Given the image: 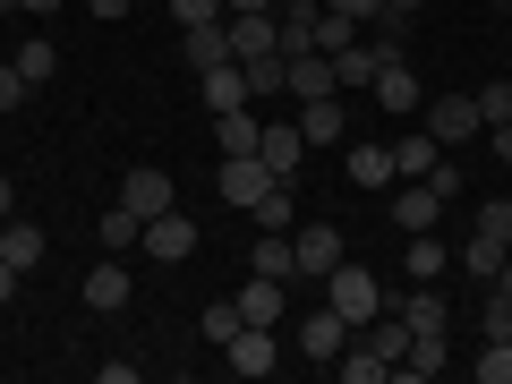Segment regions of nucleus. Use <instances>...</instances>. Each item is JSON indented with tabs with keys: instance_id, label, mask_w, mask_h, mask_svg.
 I'll return each mask as SVG.
<instances>
[{
	"instance_id": "obj_1",
	"label": "nucleus",
	"mask_w": 512,
	"mask_h": 384,
	"mask_svg": "<svg viewBox=\"0 0 512 384\" xmlns=\"http://www.w3.org/2000/svg\"><path fill=\"white\" fill-rule=\"evenodd\" d=\"M325 308H342L350 325H376V316H384V282L367 274V265H350V256H342V265L325 274Z\"/></svg>"
},
{
	"instance_id": "obj_2",
	"label": "nucleus",
	"mask_w": 512,
	"mask_h": 384,
	"mask_svg": "<svg viewBox=\"0 0 512 384\" xmlns=\"http://www.w3.org/2000/svg\"><path fill=\"white\" fill-rule=\"evenodd\" d=\"M427 137H436L444 154L470 146V137H487V111H478V94H436V103H427Z\"/></svg>"
},
{
	"instance_id": "obj_3",
	"label": "nucleus",
	"mask_w": 512,
	"mask_h": 384,
	"mask_svg": "<svg viewBox=\"0 0 512 384\" xmlns=\"http://www.w3.org/2000/svg\"><path fill=\"white\" fill-rule=\"evenodd\" d=\"M282 171L265 163V154H222V171H214V188H222V205H239V214H256V197L274 188Z\"/></svg>"
},
{
	"instance_id": "obj_4",
	"label": "nucleus",
	"mask_w": 512,
	"mask_h": 384,
	"mask_svg": "<svg viewBox=\"0 0 512 384\" xmlns=\"http://www.w3.org/2000/svg\"><path fill=\"white\" fill-rule=\"evenodd\" d=\"M120 205L154 222V214H171V205H180V188H171L163 163H128V171H120Z\"/></svg>"
},
{
	"instance_id": "obj_5",
	"label": "nucleus",
	"mask_w": 512,
	"mask_h": 384,
	"mask_svg": "<svg viewBox=\"0 0 512 384\" xmlns=\"http://www.w3.org/2000/svg\"><path fill=\"white\" fill-rule=\"evenodd\" d=\"M222 367H231V376H274V367H282L274 325H239L231 342H222Z\"/></svg>"
},
{
	"instance_id": "obj_6",
	"label": "nucleus",
	"mask_w": 512,
	"mask_h": 384,
	"mask_svg": "<svg viewBox=\"0 0 512 384\" xmlns=\"http://www.w3.org/2000/svg\"><path fill=\"white\" fill-rule=\"evenodd\" d=\"M291 256H299L291 282H325L333 265H342V231H333V222H299V231H291Z\"/></svg>"
},
{
	"instance_id": "obj_7",
	"label": "nucleus",
	"mask_w": 512,
	"mask_h": 384,
	"mask_svg": "<svg viewBox=\"0 0 512 384\" xmlns=\"http://www.w3.org/2000/svg\"><path fill=\"white\" fill-rule=\"evenodd\" d=\"M350 333H359V325H350L342 308H325V299H316V308L299 316V350H308L316 367H325V359H342V350H350Z\"/></svg>"
},
{
	"instance_id": "obj_8",
	"label": "nucleus",
	"mask_w": 512,
	"mask_h": 384,
	"mask_svg": "<svg viewBox=\"0 0 512 384\" xmlns=\"http://www.w3.org/2000/svg\"><path fill=\"white\" fill-rule=\"evenodd\" d=\"M137 248H146L154 265H188V256H197V222L171 205V214H154V222H146V239H137Z\"/></svg>"
},
{
	"instance_id": "obj_9",
	"label": "nucleus",
	"mask_w": 512,
	"mask_h": 384,
	"mask_svg": "<svg viewBox=\"0 0 512 384\" xmlns=\"http://www.w3.org/2000/svg\"><path fill=\"white\" fill-rule=\"evenodd\" d=\"M197 94H205V111H239V103H256V86H248V69H239V60L197 69Z\"/></svg>"
},
{
	"instance_id": "obj_10",
	"label": "nucleus",
	"mask_w": 512,
	"mask_h": 384,
	"mask_svg": "<svg viewBox=\"0 0 512 384\" xmlns=\"http://www.w3.org/2000/svg\"><path fill=\"white\" fill-rule=\"evenodd\" d=\"M367 94H376L384 111H419V103H427V86H419V69H410L402 52H393V60H384V69H376V86H367Z\"/></svg>"
},
{
	"instance_id": "obj_11",
	"label": "nucleus",
	"mask_w": 512,
	"mask_h": 384,
	"mask_svg": "<svg viewBox=\"0 0 512 384\" xmlns=\"http://www.w3.org/2000/svg\"><path fill=\"white\" fill-rule=\"evenodd\" d=\"M222 35H231V60H265V52H282V26H274V9L265 18H222Z\"/></svg>"
},
{
	"instance_id": "obj_12",
	"label": "nucleus",
	"mask_w": 512,
	"mask_h": 384,
	"mask_svg": "<svg viewBox=\"0 0 512 384\" xmlns=\"http://www.w3.org/2000/svg\"><path fill=\"white\" fill-rule=\"evenodd\" d=\"M239 316H248V325H282V316H291V282L248 274V291H239Z\"/></svg>"
},
{
	"instance_id": "obj_13",
	"label": "nucleus",
	"mask_w": 512,
	"mask_h": 384,
	"mask_svg": "<svg viewBox=\"0 0 512 384\" xmlns=\"http://www.w3.org/2000/svg\"><path fill=\"white\" fill-rule=\"evenodd\" d=\"M384 43L376 35H359V43H342V52H333V86H376V69H384Z\"/></svg>"
},
{
	"instance_id": "obj_14",
	"label": "nucleus",
	"mask_w": 512,
	"mask_h": 384,
	"mask_svg": "<svg viewBox=\"0 0 512 384\" xmlns=\"http://www.w3.org/2000/svg\"><path fill=\"white\" fill-rule=\"evenodd\" d=\"M299 137H308V146H342V137H350V111H342V94H316V103L299 111Z\"/></svg>"
},
{
	"instance_id": "obj_15",
	"label": "nucleus",
	"mask_w": 512,
	"mask_h": 384,
	"mask_svg": "<svg viewBox=\"0 0 512 384\" xmlns=\"http://www.w3.org/2000/svg\"><path fill=\"white\" fill-rule=\"evenodd\" d=\"M256 154H265L282 180H299V163H308V137H299V120H274L265 137H256Z\"/></svg>"
},
{
	"instance_id": "obj_16",
	"label": "nucleus",
	"mask_w": 512,
	"mask_h": 384,
	"mask_svg": "<svg viewBox=\"0 0 512 384\" xmlns=\"http://www.w3.org/2000/svg\"><path fill=\"white\" fill-rule=\"evenodd\" d=\"M393 222H402V231H436V222H444V197H436L427 180L393 188Z\"/></svg>"
},
{
	"instance_id": "obj_17",
	"label": "nucleus",
	"mask_w": 512,
	"mask_h": 384,
	"mask_svg": "<svg viewBox=\"0 0 512 384\" xmlns=\"http://www.w3.org/2000/svg\"><path fill=\"white\" fill-rule=\"evenodd\" d=\"M504 239H495V231H478V222H470V239H461V274H470V282H495V274H504Z\"/></svg>"
},
{
	"instance_id": "obj_18",
	"label": "nucleus",
	"mask_w": 512,
	"mask_h": 384,
	"mask_svg": "<svg viewBox=\"0 0 512 384\" xmlns=\"http://www.w3.org/2000/svg\"><path fill=\"white\" fill-rule=\"evenodd\" d=\"M128 291H137V282H128V265H120V256H103V265H94V274H86V308H128Z\"/></svg>"
},
{
	"instance_id": "obj_19",
	"label": "nucleus",
	"mask_w": 512,
	"mask_h": 384,
	"mask_svg": "<svg viewBox=\"0 0 512 384\" xmlns=\"http://www.w3.org/2000/svg\"><path fill=\"white\" fill-rule=\"evenodd\" d=\"M393 316H402L410 333H444V325H453V308H444V291H402V299H393Z\"/></svg>"
},
{
	"instance_id": "obj_20",
	"label": "nucleus",
	"mask_w": 512,
	"mask_h": 384,
	"mask_svg": "<svg viewBox=\"0 0 512 384\" xmlns=\"http://www.w3.org/2000/svg\"><path fill=\"white\" fill-rule=\"evenodd\" d=\"M282 69H291V94H299V103H316V94H333V52H291Z\"/></svg>"
},
{
	"instance_id": "obj_21",
	"label": "nucleus",
	"mask_w": 512,
	"mask_h": 384,
	"mask_svg": "<svg viewBox=\"0 0 512 384\" xmlns=\"http://www.w3.org/2000/svg\"><path fill=\"white\" fill-rule=\"evenodd\" d=\"M248 274H274V282H291V274H299L291 231H256V248H248Z\"/></svg>"
},
{
	"instance_id": "obj_22",
	"label": "nucleus",
	"mask_w": 512,
	"mask_h": 384,
	"mask_svg": "<svg viewBox=\"0 0 512 384\" xmlns=\"http://www.w3.org/2000/svg\"><path fill=\"white\" fill-rule=\"evenodd\" d=\"M333 376H342V384H384V376H393V359H384V350H367L359 333H350V350L333 359Z\"/></svg>"
},
{
	"instance_id": "obj_23",
	"label": "nucleus",
	"mask_w": 512,
	"mask_h": 384,
	"mask_svg": "<svg viewBox=\"0 0 512 384\" xmlns=\"http://www.w3.org/2000/svg\"><path fill=\"white\" fill-rule=\"evenodd\" d=\"M453 274V248L436 231H410V282H444Z\"/></svg>"
},
{
	"instance_id": "obj_24",
	"label": "nucleus",
	"mask_w": 512,
	"mask_h": 384,
	"mask_svg": "<svg viewBox=\"0 0 512 384\" xmlns=\"http://www.w3.org/2000/svg\"><path fill=\"white\" fill-rule=\"evenodd\" d=\"M180 52H188V77L214 69V60H231V35L222 26H180Z\"/></svg>"
},
{
	"instance_id": "obj_25",
	"label": "nucleus",
	"mask_w": 512,
	"mask_h": 384,
	"mask_svg": "<svg viewBox=\"0 0 512 384\" xmlns=\"http://www.w3.org/2000/svg\"><path fill=\"white\" fill-rule=\"evenodd\" d=\"M256 137H265V128H256L248 103H239V111H214V146H222V154H256Z\"/></svg>"
},
{
	"instance_id": "obj_26",
	"label": "nucleus",
	"mask_w": 512,
	"mask_h": 384,
	"mask_svg": "<svg viewBox=\"0 0 512 384\" xmlns=\"http://www.w3.org/2000/svg\"><path fill=\"white\" fill-rule=\"evenodd\" d=\"M444 163V146H436V137H427V128H419V137H402V146H393V180H427V171H436Z\"/></svg>"
},
{
	"instance_id": "obj_27",
	"label": "nucleus",
	"mask_w": 512,
	"mask_h": 384,
	"mask_svg": "<svg viewBox=\"0 0 512 384\" xmlns=\"http://www.w3.org/2000/svg\"><path fill=\"white\" fill-rule=\"evenodd\" d=\"M94 239H103V256H128L137 239H146V214H128V205H111V214L94 222Z\"/></svg>"
},
{
	"instance_id": "obj_28",
	"label": "nucleus",
	"mask_w": 512,
	"mask_h": 384,
	"mask_svg": "<svg viewBox=\"0 0 512 384\" xmlns=\"http://www.w3.org/2000/svg\"><path fill=\"white\" fill-rule=\"evenodd\" d=\"M0 256H9L18 274H35V265H43V231H35V222H0Z\"/></svg>"
},
{
	"instance_id": "obj_29",
	"label": "nucleus",
	"mask_w": 512,
	"mask_h": 384,
	"mask_svg": "<svg viewBox=\"0 0 512 384\" xmlns=\"http://www.w3.org/2000/svg\"><path fill=\"white\" fill-rule=\"evenodd\" d=\"M256 231H299V197H291V180H274L265 197H256Z\"/></svg>"
},
{
	"instance_id": "obj_30",
	"label": "nucleus",
	"mask_w": 512,
	"mask_h": 384,
	"mask_svg": "<svg viewBox=\"0 0 512 384\" xmlns=\"http://www.w3.org/2000/svg\"><path fill=\"white\" fill-rule=\"evenodd\" d=\"M444 359H453V342H444V333H410L402 376H444Z\"/></svg>"
},
{
	"instance_id": "obj_31",
	"label": "nucleus",
	"mask_w": 512,
	"mask_h": 384,
	"mask_svg": "<svg viewBox=\"0 0 512 384\" xmlns=\"http://www.w3.org/2000/svg\"><path fill=\"white\" fill-rule=\"evenodd\" d=\"M350 180L359 188H393V146H350Z\"/></svg>"
},
{
	"instance_id": "obj_32",
	"label": "nucleus",
	"mask_w": 512,
	"mask_h": 384,
	"mask_svg": "<svg viewBox=\"0 0 512 384\" xmlns=\"http://www.w3.org/2000/svg\"><path fill=\"white\" fill-rule=\"evenodd\" d=\"M52 69H60V52H52V35H35V43H18V77H26V86H52Z\"/></svg>"
},
{
	"instance_id": "obj_33",
	"label": "nucleus",
	"mask_w": 512,
	"mask_h": 384,
	"mask_svg": "<svg viewBox=\"0 0 512 384\" xmlns=\"http://www.w3.org/2000/svg\"><path fill=\"white\" fill-rule=\"evenodd\" d=\"M478 384H512V333H487V350H478Z\"/></svg>"
},
{
	"instance_id": "obj_34",
	"label": "nucleus",
	"mask_w": 512,
	"mask_h": 384,
	"mask_svg": "<svg viewBox=\"0 0 512 384\" xmlns=\"http://www.w3.org/2000/svg\"><path fill=\"white\" fill-rule=\"evenodd\" d=\"M197 325H205V342H214V350H222V342H231V333H239V325H248V316H239V299H214V308H205V316H197Z\"/></svg>"
},
{
	"instance_id": "obj_35",
	"label": "nucleus",
	"mask_w": 512,
	"mask_h": 384,
	"mask_svg": "<svg viewBox=\"0 0 512 384\" xmlns=\"http://www.w3.org/2000/svg\"><path fill=\"white\" fill-rule=\"evenodd\" d=\"M342 43H359V18H333V9H316V52H342Z\"/></svg>"
},
{
	"instance_id": "obj_36",
	"label": "nucleus",
	"mask_w": 512,
	"mask_h": 384,
	"mask_svg": "<svg viewBox=\"0 0 512 384\" xmlns=\"http://www.w3.org/2000/svg\"><path fill=\"white\" fill-rule=\"evenodd\" d=\"M171 18H180V26H222L231 9H222V0H171Z\"/></svg>"
},
{
	"instance_id": "obj_37",
	"label": "nucleus",
	"mask_w": 512,
	"mask_h": 384,
	"mask_svg": "<svg viewBox=\"0 0 512 384\" xmlns=\"http://www.w3.org/2000/svg\"><path fill=\"white\" fill-rule=\"evenodd\" d=\"M478 111H487V128H495V120H512V77H495V86H478Z\"/></svg>"
},
{
	"instance_id": "obj_38",
	"label": "nucleus",
	"mask_w": 512,
	"mask_h": 384,
	"mask_svg": "<svg viewBox=\"0 0 512 384\" xmlns=\"http://www.w3.org/2000/svg\"><path fill=\"white\" fill-rule=\"evenodd\" d=\"M478 231H495V239L512 248V197H487V205H478Z\"/></svg>"
},
{
	"instance_id": "obj_39",
	"label": "nucleus",
	"mask_w": 512,
	"mask_h": 384,
	"mask_svg": "<svg viewBox=\"0 0 512 384\" xmlns=\"http://www.w3.org/2000/svg\"><path fill=\"white\" fill-rule=\"evenodd\" d=\"M26 94H35V86H26V77H18V60H0V111H18Z\"/></svg>"
},
{
	"instance_id": "obj_40",
	"label": "nucleus",
	"mask_w": 512,
	"mask_h": 384,
	"mask_svg": "<svg viewBox=\"0 0 512 384\" xmlns=\"http://www.w3.org/2000/svg\"><path fill=\"white\" fill-rule=\"evenodd\" d=\"M325 9H333V18H359V35L384 18V0H325Z\"/></svg>"
},
{
	"instance_id": "obj_41",
	"label": "nucleus",
	"mask_w": 512,
	"mask_h": 384,
	"mask_svg": "<svg viewBox=\"0 0 512 384\" xmlns=\"http://www.w3.org/2000/svg\"><path fill=\"white\" fill-rule=\"evenodd\" d=\"M478 333H512V299L487 291V316H478Z\"/></svg>"
},
{
	"instance_id": "obj_42",
	"label": "nucleus",
	"mask_w": 512,
	"mask_h": 384,
	"mask_svg": "<svg viewBox=\"0 0 512 384\" xmlns=\"http://www.w3.org/2000/svg\"><path fill=\"white\" fill-rule=\"evenodd\" d=\"M427 188H436V197L453 205V197H461V163H436V171H427Z\"/></svg>"
},
{
	"instance_id": "obj_43",
	"label": "nucleus",
	"mask_w": 512,
	"mask_h": 384,
	"mask_svg": "<svg viewBox=\"0 0 512 384\" xmlns=\"http://www.w3.org/2000/svg\"><path fill=\"white\" fill-rule=\"evenodd\" d=\"M18 282H26V274H18V265H9V256H0V308L18 299Z\"/></svg>"
},
{
	"instance_id": "obj_44",
	"label": "nucleus",
	"mask_w": 512,
	"mask_h": 384,
	"mask_svg": "<svg viewBox=\"0 0 512 384\" xmlns=\"http://www.w3.org/2000/svg\"><path fill=\"white\" fill-rule=\"evenodd\" d=\"M487 146H495V154L512 163V120H495V128H487Z\"/></svg>"
},
{
	"instance_id": "obj_45",
	"label": "nucleus",
	"mask_w": 512,
	"mask_h": 384,
	"mask_svg": "<svg viewBox=\"0 0 512 384\" xmlns=\"http://www.w3.org/2000/svg\"><path fill=\"white\" fill-rule=\"evenodd\" d=\"M222 9H231V18H248V9L265 18V9H282V0H222Z\"/></svg>"
},
{
	"instance_id": "obj_46",
	"label": "nucleus",
	"mask_w": 512,
	"mask_h": 384,
	"mask_svg": "<svg viewBox=\"0 0 512 384\" xmlns=\"http://www.w3.org/2000/svg\"><path fill=\"white\" fill-rule=\"evenodd\" d=\"M94 18H128V9H137V0H86Z\"/></svg>"
},
{
	"instance_id": "obj_47",
	"label": "nucleus",
	"mask_w": 512,
	"mask_h": 384,
	"mask_svg": "<svg viewBox=\"0 0 512 384\" xmlns=\"http://www.w3.org/2000/svg\"><path fill=\"white\" fill-rule=\"evenodd\" d=\"M18 18H60V0H18Z\"/></svg>"
},
{
	"instance_id": "obj_48",
	"label": "nucleus",
	"mask_w": 512,
	"mask_h": 384,
	"mask_svg": "<svg viewBox=\"0 0 512 384\" xmlns=\"http://www.w3.org/2000/svg\"><path fill=\"white\" fill-rule=\"evenodd\" d=\"M384 9H393V18H419V9H427V0H384Z\"/></svg>"
},
{
	"instance_id": "obj_49",
	"label": "nucleus",
	"mask_w": 512,
	"mask_h": 384,
	"mask_svg": "<svg viewBox=\"0 0 512 384\" xmlns=\"http://www.w3.org/2000/svg\"><path fill=\"white\" fill-rule=\"evenodd\" d=\"M9 205H18V188H9V180H0V222H9Z\"/></svg>"
},
{
	"instance_id": "obj_50",
	"label": "nucleus",
	"mask_w": 512,
	"mask_h": 384,
	"mask_svg": "<svg viewBox=\"0 0 512 384\" xmlns=\"http://www.w3.org/2000/svg\"><path fill=\"white\" fill-rule=\"evenodd\" d=\"M495 291H504V299H512V256H504V274H495Z\"/></svg>"
},
{
	"instance_id": "obj_51",
	"label": "nucleus",
	"mask_w": 512,
	"mask_h": 384,
	"mask_svg": "<svg viewBox=\"0 0 512 384\" xmlns=\"http://www.w3.org/2000/svg\"><path fill=\"white\" fill-rule=\"evenodd\" d=\"M163 9H171V0H163Z\"/></svg>"
}]
</instances>
